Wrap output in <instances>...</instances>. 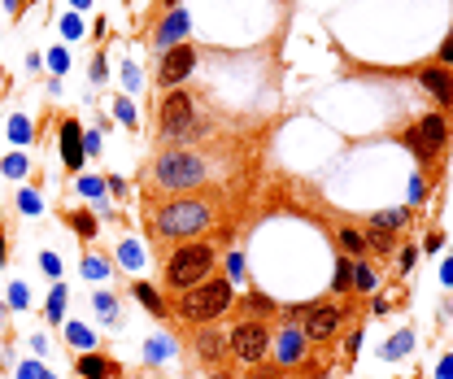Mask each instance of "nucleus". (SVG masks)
Returning a JSON list of instances; mask_svg holds the SVG:
<instances>
[{
  "instance_id": "nucleus-1",
  "label": "nucleus",
  "mask_w": 453,
  "mask_h": 379,
  "mask_svg": "<svg viewBox=\"0 0 453 379\" xmlns=\"http://www.w3.org/2000/svg\"><path fill=\"white\" fill-rule=\"evenodd\" d=\"M209 218H213V205L209 200H196V196H179V200H170V205H161L157 214H153V222H157V231L166 240H187V235L205 231Z\"/></svg>"
},
{
  "instance_id": "nucleus-2",
  "label": "nucleus",
  "mask_w": 453,
  "mask_h": 379,
  "mask_svg": "<svg viewBox=\"0 0 453 379\" xmlns=\"http://www.w3.org/2000/svg\"><path fill=\"white\" fill-rule=\"evenodd\" d=\"M226 310H231V279H205L196 288H187L183 301H179V314L187 323H213Z\"/></svg>"
},
{
  "instance_id": "nucleus-3",
  "label": "nucleus",
  "mask_w": 453,
  "mask_h": 379,
  "mask_svg": "<svg viewBox=\"0 0 453 379\" xmlns=\"http://www.w3.org/2000/svg\"><path fill=\"white\" fill-rule=\"evenodd\" d=\"M209 266H213V248L209 244H183L170 257V266H166V279H170V288L187 292V288H196V283H205Z\"/></svg>"
},
{
  "instance_id": "nucleus-4",
  "label": "nucleus",
  "mask_w": 453,
  "mask_h": 379,
  "mask_svg": "<svg viewBox=\"0 0 453 379\" xmlns=\"http://www.w3.org/2000/svg\"><path fill=\"white\" fill-rule=\"evenodd\" d=\"M153 179L161 187L183 192V187H196L205 179V161L192 157V153H166V157H157V166H153Z\"/></svg>"
},
{
  "instance_id": "nucleus-5",
  "label": "nucleus",
  "mask_w": 453,
  "mask_h": 379,
  "mask_svg": "<svg viewBox=\"0 0 453 379\" xmlns=\"http://www.w3.org/2000/svg\"><path fill=\"white\" fill-rule=\"evenodd\" d=\"M445 135H449L445 118H440V114H427L423 122L410 131V148H414V157H419V161H432L436 153L445 148Z\"/></svg>"
},
{
  "instance_id": "nucleus-6",
  "label": "nucleus",
  "mask_w": 453,
  "mask_h": 379,
  "mask_svg": "<svg viewBox=\"0 0 453 379\" xmlns=\"http://www.w3.org/2000/svg\"><path fill=\"white\" fill-rule=\"evenodd\" d=\"M187 131H192V96L170 92L161 105V140H183Z\"/></svg>"
},
{
  "instance_id": "nucleus-7",
  "label": "nucleus",
  "mask_w": 453,
  "mask_h": 379,
  "mask_svg": "<svg viewBox=\"0 0 453 379\" xmlns=\"http://www.w3.org/2000/svg\"><path fill=\"white\" fill-rule=\"evenodd\" d=\"M266 349H270V336H266V327L261 323H240L231 331V353L240 362H261L266 358Z\"/></svg>"
},
{
  "instance_id": "nucleus-8",
  "label": "nucleus",
  "mask_w": 453,
  "mask_h": 379,
  "mask_svg": "<svg viewBox=\"0 0 453 379\" xmlns=\"http://www.w3.org/2000/svg\"><path fill=\"white\" fill-rule=\"evenodd\" d=\"M196 66V49L192 44H179V49H170L161 57V70H157V83H166V88H174V83H183L187 75H192Z\"/></svg>"
},
{
  "instance_id": "nucleus-9",
  "label": "nucleus",
  "mask_w": 453,
  "mask_h": 379,
  "mask_svg": "<svg viewBox=\"0 0 453 379\" xmlns=\"http://www.w3.org/2000/svg\"><path fill=\"white\" fill-rule=\"evenodd\" d=\"M187 35V14L183 9H170V18L157 27V49L161 53H170V49H179V40Z\"/></svg>"
},
{
  "instance_id": "nucleus-10",
  "label": "nucleus",
  "mask_w": 453,
  "mask_h": 379,
  "mask_svg": "<svg viewBox=\"0 0 453 379\" xmlns=\"http://www.w3.org/2000/svg\"><path fill=\"white\" fill-rule=\"evenodd\" d=\"M419 83H423L427 92H432L440 105H449V101H453V75H449L445 66H427L423 75H419Z\"/></svg>"
},
{
  "instance_id": "nucleus-11",
  "label": "nucleus",
  "mask_w": 453,
  "mask_h": 379,
  "mask_svg": "<svg viewBox=\"0 0 453 379\" xmlns=\"http://www.w3.org/2000/svg\"><path fill=\"white\" fill-rule=\"evenodd\" d=\"M336 327H340V310H331V305H318V310H309L305 336H314V340H327V336H336Z\"/></svg>"
},
{
  "instance_id": "nucleus-12",
  "label": "nucleus",
  "mask_w": 453,
  "mask_h": 379,
  "mask_svg": "<svg viewBox=\"0 0 453 379\" xmlns=\"http://www.w3.org/2000/svg\"><path fill=\"white\" fill-rule=\"evenodd\" d=\"M62 157H66V166L70 170H79L83 166V131H79V122H62Z\"/></svg>"
},
{
  "instance_id": "nucleus-13",
  "label": "nucleus",
  "mask_w": 453,
  "mask_h": 379,
  "mask_svg": "<svg viewBox=\"0 0 453 379\" xmlns=\"http://www.w3.org/2000/svg\"><path fill=\"white\" fill-rule=\"evenodd\" d=\"M305 353V331H296V327H288L279 336V362H296Z\"/></svg>"
},
{
  "instance_id": "nucleus-14",
  "label": "nucleus",
  "mask_w": 453,
  "mask_h": 379,
  "mask_svg": "<svg viewBox=\"0 0 453 379\" xmlns=\"http://www.w3.org/2000/svg\"><path fill=\"white\" fill-rule=\"evenodd\" d=\"M114 366L101 358V353H83L79 358V379H109Z\"/></svg>"
},
{
  "instance_id": "nucleus-15",
  "label": "nucleus",
  "mask_w": 453,
  "mask_h": 379,
  "mask_svg": "<svg viewBox=\"0 0 453 379\" xmlns=\"http://www.w3.org/2000/svg\"><path fill=\"white\" fill-rule=\"evenodd\" d=\"M405 218H410L405 209H388V214H375L371 218V227L375 231H397V227H405Z\"/></svg>"
},
{
  "instance_id": "nucleus-16",
  "label": "nucleus",
  "mask_w": 453,
  "mask_h": 379,
  "mask_svg": "<svg viewBox=\"0 0 453 379\" xmlns=\"http://www.w3.org/2000/svg\"><path fill=\"white\" fill-rule=\"evenodd\" d=\"M340 248H344V253H353V257L366 253V235L353 231V227H344V231H340Z\"/></svg>"
},
{
  "instance_id": "nucleus-17",
  "label": "nucleus",
  "mask_w": 453,
  "mask_h": 379,
  "mask_svg": "<svg viewBox=\"0 0 453 379\" xmlns=\"http://www.w3.org/2000/svg\"><path fill=\"white\" fill-rule=\"evenodd\" d=\"M66 336H70V345H79V349H92V345H96V336H92V331L83 327V323H70V327H66Z\"/></svg>"
},
{
  "instance_id": "nucleus-18",
  "label": "nucleus",
  "mask_w": 453,
  "mask_h": 379,
  "mask_svg": "<svg viewBox=\"0 0 453 379\" xmlns=\"http://www.w3.org/2000/svg\"><path fill=\"white\" fill-rule=\"evenodd\" d=\"M218 353H222V336H213V331H205V336H200V358H218Z\"/></svg>"
},
{
  "instance_id": "nucleus-19",
  "label": "nucleus",
  "mask_w": 453,
  "mask_h": 379,
  "mask_svg": "<svg viewBox=\"0 0 453 379\" xmlns=\"http://www.w3.org/2000/svg\"><path fill=\"white\" fill-rule=\"evenodd\" d=\"M9 140H14V144H27V140H31V122H27V118H14V122H9Z\"/></svg>"
},
{
  "instance_id": "nucleus-20",
  "label": "nucleus",
  "mask_w": 453,
  "mask_h": 379,
  "mask_svg": "<svg viewBox=\"0 0 453 379\" xmlns=\"http://www.w3.org/2000/svg\"><path fill=\"white\" fill-rule=\"evenodd\" d=\"M353 288H362V292H366V288H375V270L366 266V262H362V266H353Z\"/></svg>"
},
{
  "instance_id": "nucleus-21",
  "label": "nucleus",
  "mask_w": 453,
  "mask_h": 379,
  "mask_svg": "<svg viewBox=\"0 0 453 379\" xmlns=\"http://www.w3.org/2000/svg\"><path fill=\"white\" fill-rule=\"evenodd\" d=\"M135 297H140V301H144V305H148V310H153V314H161V297H157V292H153V288H148V283H135Z\"/></svg>"
},
{
  "instance_id": "nucleus-22",
  "label": "nucleus",
  "mask_w": 453,
  "mask_h": 379,
  "mask_svg": "<svg viewBox=\"0 0 453 379\" xmlns=\"http://www.w3.org/2000/svg\"><path fill=\"white\" fill-rule=\"evenodd\" d=\"M62 305H66V288H53V297H49V318L53 323H62Z\"/></svg>"
},
{
  "instance_id": "nucleus-23",
  "label": "nucleus",
  "mask_w": 453,
  "mask_h": 379,
  "mask_svg": "<svg viewBox=\"0 0 453 379\" xmlns=\"http://www.w3.org/2000/svg\"><path fill=\"white\" fill-rule=\"evenodd\" d=\"M96 314L105 318V323H114L118 310H114V297H109V292H101V297H96Z\"/></svg>"
},
{
  "instance_id": "nucleus-24",
  "label": "nucleus",
  "mask_w": 453,
  "mask_h": 379,
  "mask_svg": "<svg viewBox=\"0 0 453 379\" xmlns=\"http://www.w3.org/2000/svg\"><path fill=\"white\" fill-rule=\"evenodd\" d=\"M105 270H109V266H105L101 257H83V275H92V279H105Z\"/></svg>"
},
{
  "instance_id": "nucleus-25",
  "label": "nucleus",
  "mask_w": 453,
  "mask_h": 379,
  "mask_svg": "<svg viewBox=\"0 0 453 379\" xmlns=\"http://www.w3.org/2000/svg\"><path fill=\"white\" fill-rule=\"evenodd\" d=\"M70 222H75V231H79V235H92V231H96V218H92V214H75Z\"/></svg>"
},
{
  "instance_id": "nucleus-26",
  "label": "nucleus",
  "mask_w": 453,
  "mask_h": 379,
  "mask_svg": "<svg viewBox=\"0 0 453 379\" xmlns=\"http://www.w3.org/2000/svg\"><path fill=\"white\" fill-rule=\"evenodd\" d=\"M148 362H157V358H166V353H170V340H148Z\"/></svg>"
},
{
  "instance_id": "nucleus-27",
  "label": "nucleus",
  "mask_w": 453,
  "mask_h": 379,
  "mask_svg": "<svg viewBox=\"0 0 453 379\" xmlns=\"http://www.w3.org/2000/svg\"><path fill=\"white\" fill-rule=\"evenodd\" d=\"M405 349H410V336L401 331V336H392V340H388V349H384V353H388V358H397V353H405Z\"/></svg>"
},
{
  "instance_id": "nucleus-28",
  "label": "nucleus",
  "mask_w": 453,
  "mask_h": 379,
  "mask_svg": "<svg viewBox=\"0 0 453 379\" xmlns=\"http://www.w3.org/2000/svg\"><path fill=\"white\" fill-rule=\"evenodd\" d=\"M371 248H379V253L392 248V231H375V227H371Z\"/></svg>"
},
{
  "instance_id": "nucleus-29",
  "label": "nucleus",
  "mask_w": 453,
  "mask_h": 379,
  "mask_svg": "<svg viewBox=\"0 0 453 379\" xmlns=\"http://www.w3.org/2000/svg\"><path fill=\"white\" fill-rule=\"evenodd\" d=\"M5 174H9V179H22V174H27V161H22V157H9V161H5Z\"/></svg>"
},
{
  "instance_id": "nucleus-30",
  "label": "nucleus",
  "mask_w": 453,
  "mask_h": 379,
  "mask_svg": "<svg viewBox=\"0 0 453 379\" xmlns=\"http://www.w3.org/2000/svg\"><path fill=\"white\" fill-rule=\"evenodd\" d=\"M118 257H122V266H140V248L135 244H122V248H118Z\"/></svg>"
},
{
  "instance_id": "nucleus-31",
  "label": "nucleus",
  "mask_w": 453,
  "mask_h": 379,
  "mask_svg": "<svg viewBox=\"0 0 453 379\" xmlns=\"http://www.w3.org/2000/svg\"><path fill=\"white\" fill-rule=\"evenodd\" d=\"M79 192H83V196H101L105 183H101V179H79Z\"/></svg>"
},
{
  "instance_id": "nucleus-32",
  "label": "nucleus",
  "mask_w": 453,
  "mask_h": 379,
  "mask_svg": "<svg viewBox=\"0 0 453 379\" xmlns=\"http://www.w3.org/2000/svg\"><path fill=\"white\" fill-rule=\"evenodd\" d=\"M336 288H353V266H349V262H340V270H336Z\"/></svg>"
},
{
  "instance_id": "nucleus-33",
  "label": "nucleus",
  "mask_w": 453,
  "mask_h": 379,
  "mask_svg": "<svg viewBox=\"0 0 453 379\" xmlns=\"http://www.w3.org/2000/svg\"><path fill=\"white\" fill-rule=\"evenodd\" d=\"M18 375H22V379H49V375H44V366H40V362H27Z\"/></svg>"
},
{
  "instance_id": "nucleus-34",
  "label": "nucleus",
  "mask_w": 453,
  "mask_h": 379,
  "mask_svg": "<svg viewBox=\"0 0 453 379\" xmlns=\"http://www.w3.org/2000/svg\"><path fill=\"white\" fill-rule=\"evenodd\" d=\"M40 262H44V270H49V275H62V257H57V253H44Z\"/></svg>"
},
{
  "instance_id": "nucleus-35",
  "label": "nucleus",
  "mask_w": 453,
  "mask_h": 379,
  "mask_svg": "<svg viewBox=\"0 0 453 379\" xmlns=\"http://www.w3.org/2000/svg\"><path fill=\"white\" fill-rule=\"evenodd\" d=\"M9 305H18V310L27 305V288H22V283H14V288H9Z\"/></svg>"
},
{
  "instance_id": "nucleus-36",
  "label": "nucleus",
  "mask_w": 453,
  "mask_h": 379,
  "mask_svg": "<svg viewBox=\"0 0 453 379\" xmlns=\"http://www.w3.org/2000/svg\"><path fill=\"white\" fill-rule=\"evenodd\" d=\"M22 209H27V214H40V196L27 192V196H22Z\"/></svg>"
},
{
  "instance_id": "nucleus-37",
  "label": "nucleus",
  "mask_w": 453,
  "mask_h": 379,
  "mask_svg": "<svg viewBox=\"0 0 453 379\" xmlns=\"http://www.w3.org/2000/svg\"><path fill=\"white\" fill-rule=\"evenodd\" d=\"M440 62L453 66V31H449V40H445V49H440Z\"/></svg>"
},
{
  "instance_id": "nucleus-38",
  "label": "nucleus",
  "mask_w": 453,
  "mask_h": 379,
  "mask_svg": "<svg viewBox=\"0 0 453 379\" xmlns=\"http://www.w3.org/2000/svg\"><path fill=\"white\" fill-rule=\"evenodd\" d=\"M118 118H122V122H135V109H131L127 101H118Z\"/></svg>"
},
{
  "instance_id": "nucleus-39",
  "label": "nucleus",
  "mask_w": 453,
  "mask_h": 379,
  "mask_svg": "<svg viewBox=\"0 0 453 379\" xmlns=\"http://www.w3.org/2000/svg\"><path fill=\"white\" fill-rule=\"evenodd\" d=\"M240 270H244V262H240V253H231V279H244V275H240Z\"/></svg>"
},
{
  "instance_id": "nucleus-40",
  "label": "nucleus",
  "mask_w": 453,
  "mask_h": 379,
  "mask_svg": "<svg viewBox=\"0 0 453 379\" xmlns=\"http://www.w3.org/2000/svg\"><path fill=\"white\" fill-rule=\"evenodd\" d=\"M66 35L75 40V35H83V27H79V18H66Z\"/></svg>"
},
{
  "instance_id": "nucleus-41",
  "label": "nucleus",
  "mask_w": 453,
  "mask_h": 379,
  "mask_svg": "<svg viewBox=\"0 0 453 379\" xmlns=\"http://www.w3.org/2000/svg\"><path fill=\"white\" fill-rule=\"evenodd\" d=\"M70 5H75V9H83V5H88V0H70Z\"/></svg>"
},
{
  "instance_id": "nucleus-42",
  "label": "nucleus",
  "mask_w": 453,
  "mask_h": 379,
  "mask_svg": "<svg viewBox=\"0 0 453 379\" xmlns=\"http://www.w3.org/2000/svg\"><path fill=\"white\" fill-rule=\"evenodd\" d=\"M0 262H5V240H0Z\"/></svg>"
},
{
  "instance_id": "nucleus-43",
  "label": "nucleus",
  "mask_w": 453,
  "mask_h": 379,
  "mask_svg": "<svg viewBox=\"0 0 453 379\" xmlns=\"http://www.w3.org/2000/svg\"><path fill=\"white\" fill-rule=\"evenodd\" d=\"M166 5H170V9H174V5H179V0H166Z\"/></svg>"
},
{
  "instance_id": "nucleus-44",
  "label": "nucleus",
  "mask_w": 453,
  "mask_h": 379,
  "mask_svg": "<svg viewBox=\"0 0 453 379\" xmlns=\"http://www.w3.org/2000/svg\"><path fill=\"white\" fill-rule=\"evenodd\" d=\"M0 323H5V318H0Z\"/></svg>"
}]
</instances>
